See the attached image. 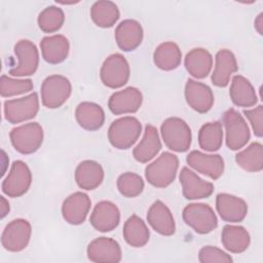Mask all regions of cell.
<instances>
[{
	"instance_id": "f35d334b",
	"label": "cell",
	"mask_w": 263,
	"mask_h": 263,
	"mask_svg": "<svg viewBox=\"0 0 263 263\" xmlns=\"http://www.w3.org/2000/svg\"><path fill=\"white\" fill-rule=\"evenodd\" d=\"M198 260L201 263H231L233 261L230 255L213 246L201 248L198 253Z\"/></svg>"
},
{
	"instance_id": "30bf717a",
	"label": "cell",
	"mask_w": 263,
	"mask_h": 263,
	"mask_svg": "<svg viewBox=\"0 0 263 263\" xmlns=\"http://www.w3.org/2000/svg\"><path fill=\"white\" fill-rule=\"evenodd\" d=\"M32 184V173L23 160H15L2 182V191L8 197H20L27 193Z\"/></svg>"
},
{
	"instance_id": "44dd1931",
	"label": "cell",
	"mask_w": 263,
	"mask_h": 263,
	"mask_svg": "<svg viewBox=\"0 0 263 263\" xmlns=\"http://www.w3.org/2000/svg\"><path fill=\"white\" fill-rule=\"evenodd\" d=\"M147 222L157 233L171 236L176 232V223L171 210L161 200L154 201L147 212Z\"/></svg>"
},
{
	"instance_id": "ab89813d",
	"label": "cell",
	"mask_w": 263,
	"mask_h": 263,
	"mask_svg": "<svg viewBox=\"0 0 263 263\" xmlns=\"http://www.w3.org/2000/svg\"><path fill=\"white\" fill-rule=\"evenodd\" d=\"M243 114L250 121L255 136L261 138L263 136V106L259 105L253 109L243 110Z\"/></svg>"
},
{
	"instance_id": "cb8c5ba5",
	"label": "cell",
	"mask_w": 263,
	"mask_h": 263,
	"mask_svg": "<svg viewBox=\"0 0 263 263\" xmlns=\"http://www.w3.org/2000/svg\"><path fill=\"white\" fill-rule=\"evenodd\" d=\"M40 49L45 62L57 65L68 58L70 43L67 37L61 34L46 36L40 41Z\"/></svg>"
},
{
	"instance_id": "9c48e42d",
	"label": "cell",
	"mask_w": 263,
	"mask_h": 263,
	"mask_svg": "<svg viewBox=\"0 0 263 263\" xmlns=\"http://www.w3.org/2000/svg\"><path fill=\"white\" fill-rule=\"evenodd\" d=\"M4 117L12 124L21 123L34 118L39 111V99L36 92H32L20 99L4 102Z\"/></svg>"
},
{
	"instance_id": "ac0fdd59",
	"label": "cell",
	"mask_w": 263,
	"mask_h": 263,
	"mask_svg": "<svg viewBox=\"0 0 263 263\" xmlns=\"http://www.w3.org/2000/svg\"><path fill=\"white\" fill-rule=\"evenodd\" d=\"M185 99L189 107L198 113L209 112L215 102L211 87L194 79H188L186 82Z\"/></svg>"
},
{
	"instance_id": "8d00e7d4",
	"label": "cell",
	"mask_w": 263,
	"mask_h": 263,
	"mask_svg": "<svg viewBox=\"0 0 263 263\" xmlns=\"http://www.w3.org/2000/svg\"><path fill=\"white\" fill-rule=\"evenodd\" d=\"M144 181L136 173L126 172L121 174L117 179V189L121 195L127 198L139 196L144 190Z\"/></svg>"
},
{
	"instance_id": "5b68a950",
	"label": "cell",
	"mask_w": 263,
	"mask_h": 263,
	"mask_svg": "<svg viewBox=\"0 0 263 263\" xmlns=\"http://www.w3.org/2000/svg\"><path fill=\"white\" fill-rule=\"evenodd\" d=\"M9 138L13 148L17 152L32 154L41 147L44 133L38 122H29L12 128Z\"/></svg>"
},
{
	"instance_id": "4fadbf2b",
	"label": "cell",
	"mask_w": 263,
	"mask_h": 263,
	"mask_svg": "<svg viewBox=\"0 0 263 263\" xmlns=\"http://www.w3.org/2000/svg\"><path fill=\"white\" fill-rule=\"evenodd\" d=\"M87 258L97 263H117L121 261L122 252L119 243L111 237H98L86 249Z\"/></svg>"
},
{
	"instance_id": "60d3db41",
	"label": "cell",
	"mask_w": 263,
	"mask_h": 263,
	"mask_svg": "<svg viewBox=\"0 0 263 263\" xmlns=\"http://www.w3.org/2000/svg\"><path fill=\"white\" fill-rule=\"evenodd\" d=\"M9 211H10V206H9L8 200L3 195H1L0 196V218L1 219L5 218V216L9 213Z\"/></svg>"
},
{
	"instance_id": "b9f144b4",
	"label": "cell",
	"mask_w": 263,
	"mask_h": 263,
	"mask_svg": "<svg viewBox=\"0 0 263 263\" xmlns=\"http://www.w3.org/2000/svg\"><path fill=\"white\" fill-rule=\"evenodd\" d=\"M254 27L256 29V31L262 35L263 34V12H260L257 17L255 18V22H254Z\"/></svg>"
},
{
	"instance_id": "d6986e66",
	"label": "cell",
	"mask_w": 263,
	"mask_h": 263,
	"mask_svg": "<svg viewBox=\"0 0 263 263\" xmlns=\"http://www.w3.org/2000/svg\"><path fill=\"white\" fill-rule=\"evenodd\" d=\"M143 95L140 89L129 86L115 91L108 101L109 110L115 115L136 113L142 106Z\"/></svg>"
},
{
	"instance_id": "8fae6325",
	"label": "cell",
	"mask_w": 263,
	"mask_h": 263,
	"mask_svg": "<svg viewBox=\"0 0 263 263\" xmlns=\"http://www.w3.org/2000/svg\"><path fill=\"white\" fill-rule=\"evenodd\" d=\"M14 53L17 58V65L9 70L14 77H26L33 75L39 65V51L36 45L27 39L20 40L14 45Z\"/></svg>"
},
{
	"instance_id": "277c9868",
	"label": "cell",
	"mask_w": 263,
	"mask_h": 263,
	"mask_svg": "<svg viewBox=\"0 0 263 263\" xmlns=\"http://www.w3.org/2000/svg\"><path fill=\"white\" fill-rule=\"evenodd\" d=\"M226 146L233 151L243 148L250 141L251 133L242 115L233 108L228 109L223 115Z\"/></svg>"
},
{
	"instance_id": "74e56055",
	"label": "cell",
	"mask_w": 263,
	"mask_h": 263,
	"mask_svg": "<svg viewBox=\"0 0 263 263\" xmlns=\"http://www.w3.org/2000/svg\"><path fill=\"white\" fill-rule=\"evenodd\" d=\"M34 85L31 79H16L2 75L0 79V92L3 98L23 95L33 89Z\"/></svg>"
},
{
	"instance_id": "d6a6232c",
	"label": "cell",
	"mask_w": 263,
	"mask_h": 263,
	"mask_svg": "<svg viewBox=\"0 0 263 263\" xmlns=\"http://www.w3.org/2000/svg\"><path fill=\"white\" fill-rule=\"evenodd\" d=\"M120 12L118 6L108 0L96 1L90 8V17L100 28H111L119 20Z\"/></svg>"
},
{
	"instance_id": "4dcf8cb0",
	"label": "cell",
	"mask_w": 263,
	"mask_h": 263,
	"mask_svg": "<svg viewBox=\"0 0 263 263\" xmlns=\"http://www.w3.org/2000/svg\"><path fill=\"white\" fill-rule=\"evenodd\" d=\"M182 61V52L178 44L172 41L159 44L153 52V62L157 68L163 71L177 69Z\"/></svg>"
},
{
	"instance_id": "f546056e",
	"label": "cell",
	"mask_w": 263,
	"mask_h": 263,
	"mask_svg": "<svg viewBox=\"0 0 263 263\" xmlns=\"http://www.w3.org/2000/svg\"><path fill=\"white\" fill-rule=\"evenodd\" d=\"M221 241L228 252L240 254L249 248L251 236L245 227L228 224L222 229Z\"/></svg>"
},
{
	"instance_id": "603a6c76",
	"label": "cell",
	"mask_w": 263,
	"mask_h": 263,
	"mask_svg": "<svg viewBox=\"0 0 263 263\" xmlns=\"http://www.w3.org/2000/svg\"><path fill=\"white\" fill-rule=\"evenodd\" d=\"M238 69L234 53L227 49H220L216 53L215 67L212 73V82L215 86L225 87L229 84L230 78Z\"/></svg>"
},
{
	"instance_id": "83f0119b",
	"label": "cell",
	"mask_w": 263,
	"mask_h": 263,
	"mask_svg": "<svg viewBox=\"0 0 263 263\" xmlns=\"http://www.w3.org/2000/svg\"><path fill=\"white\" fill-rule=\"evenodd\" d=\"M77 123L86 130L100 129L105 122V112L103 108L92 102H82L75 110Z\"/></svg>"
},
{
	"instance_id": "e575fe53",
	"label": "cell",
	"mask_w": 263,
	"mask_h": 263,
	"mask_svg": "<svg viewBox=\"0 0 263 263\" xmlns=\"http://www.w3.org/2000/svg\"><path fill=\"white\" fill-rule=\"evenodd\" d=\"M223 143V127L220 121L203 124L198 132L199 147L208 152L218 151Z\"/></svg>"
},
{
	"instance_id": "836d02e7",
	"label": "cell",
	"mask_w": 263,
	"mask_h": 263,
	"mask_svg": "<svg viewBox=\"0 0 263 263\" xmlns=\"http://www.w3.org/2000/svg\"><path fill=\"white\" fill-rule=\"evenodd\" d=\"M239 167L249 173H258L263 170V146L259 142L251 143L247 148L235 155Z\"/></svg>"
},
{
	"instance_id": "2e32d148",
	"label": "cell",
	"mask_w": 263,
	"mask_h": 263,
	"mask_svg": "<svg viewBox=\"0 0 263 263\" xmlns=\"http://www.w3.org/2000/svg\"><path fill=\"white\" fill-rule=\"evenodd\" d=\"M91 201L87 194L77 191L70 194L62 204V216L71 225L82 224L90 210Z\"/></svg>"
},
{
	"instance_id": "484cf974",
	"label": "cell",
	"mask_w": 263,
	"mask_h": 263,
	"mask_svg": "<svg viewBox=\"0 0 263 263\" xmlns=\"http://www.w3.org/2000/svg\"><path fill=\"white\" fill-rule=\"evenodd\" d=\"M229 96L232 103L237 107L250 108L258 102L256 90L251 81L238 74L232 77Z\"/></svg>"
},
{
	"instance_id": "5bb4252c",
	"label": "cell",
	"mask_w": 263,
	"mask_h": 263,
	"mask_svg": "<svg viewBox=\"0 0 263 263\" xmlns=\"http://www.w3.org/2000/svg\"><path fill=\"white\" fill-rule=\"evenodd\" d=\"M186 160L190 167L212 180H218L224 173V159L219 154H206L193 150L187 155Z\"/></svg>"
},
{
	"instance_id": "e0dca14e",
	"label": "cell",
	"mask_w": 263,
	"mask_h": 263,
	"mask_svg": "<svg viewBox=\"0 0 263 263\" xmlns=\"http://www.w3.org/2000/svg\"><path fill=\"white\" fill-rule=\"evenodd\" d=\"M89 222L91 226L100 232L114 230L120 222V212L115 203L109 200L98 202L90 214Z\"/></svg>"
},
{
	"instance_id": "7c38bea8",
	"label": "cell",
	"mask_w": 263,
	"mask_h": 263,
	"mask_svg": "<svg viewBox=\"0 0 263 263\" xmlns=\"http://www.w3.org/2000/svg\"><path fill=\"white\" fill-rule=\"evenodd\" d=\"M32 226L25 219H15L9 222L1 235L2 247L9 252H21L30 242Z\"/></svg>"
},
{
	"instance_id": "ffe728a7",
	"label": "cell",
	"mask_w": 263,
	"mask_h": 263,
	"mask_svg": "<svg viewBox=\"0 0 263 263\" xmlns=\"http://www.w3.org/2000/svg\"><path fill=\"white\" fill-rule=\"evenodd\" d=\"M216 209L221 219L230 223L241 222L248 214L247 202L242 198L228 193L217 195Z\"/></svg>"
},
{
	"instance_id": "3957f363",
	"label": "cell",
	"mask_w": 263,
	"mask_h": 263,
	"mask_svg": "<svg viewBox=\"0 0 263 263\" xmlns=\"http://www.w3.org/2000/svg\"><path fill=\"white\" fill-rule=\"evenodd\" d=\"M160 133L165 146L176 152H186L192 142L191 128L187 122L179 117L166 118L161 126Z\"/></svg>"
},
{
	"instance_id": "f1b7e54d",
	"label": "cell",
	"mask_w": 263,
	"mask_h": 263,
	"mask_svg": "<svg viewBox=\"0 0 263 263\" xmlns=\"http://www.w3.org/2000/svg\"><path fill=\"white\" fill-rule=\"evenodd\" d=\"M184 65L187 72L196 79L205 78L213 67V57L204 48L197 47L187 52Z\"/></svg>"
},
{
	"instance_id": "ba28073f",
	"label": "cell",
	"mask_w": 263,
	"mask_h": 263,
	"mask_svg": "<svg viewBox=\"0 0 263 263\" xmlns=\"http://www.w3.org/2000/svg\"><path fill=\"white\" fill-rule=\"evenodd\" d=\"M130 68L128 62L121 53L109 55L100 70V78L104 85L109 88H120L129 79Z\"/></svg>"
},
{
	"instance_id": "8992f818",
	"label": "cell",
	"mask_w": 263,
	"mask_h": 263,
	"mask_svg": "<svg viewBox=\"0 0 263 263\" xmlns=\"http://www.w3.org/2000/svg\"><path fill=\"white\" fill-rule=\"evenodd\" d=\"M72 92L70 80L63 75H50L41 85V102L48 109H57L64 105Z\"/></svg>"
},
{
	"instance_id": "d4e9b609",
	"label": "cell",
	"mask_w": 263,
	"mask_h": 263,
	"mask_svg": "<svg viewBox=\"0 0 263 263\" xmlns=\"http://www.w3.org/2000/svg\"><path fill=\"white\" fill-rule=\"evenodd\" d=\"M161 149V141L157 128L147 124L140 143L135 147L133 155L141 163H146L153 159Z\"/></svg>"
},
{
	"instance_id": "7a4b0ae2",
	"label": "cell",
	"mask_w": 263,
	"mask_h": 263,
	"mask_svg": "<svg viewBox=\"0 0 263 263\" xmlns=\"http://www.w3.org/2000/svg\"><path fill=\"white\" fill-rule=\"evenodd\" d=\"M142 133L140 120L134 116H123L114 120L108 129L110 144L120 150L130 148Z\"/></svg>"
},
{
	"instance_id": "1f68e13d",
	"label": "cell",
	"mask_w": 263,
	"mask_h": 263,
	"mask_svg": "<svg viewBox=\"0 0 263 263\" xmlns=\"http://www.w3.org/2000/svg\"><path fill=\"white\" fill-rule=\"evenodd\" d=\"M124 240L134 248H142L150 237V231L146 223L137 215H132L123 225L122 230Z\"/></svg>"
},
{
	"instance_id": "d590c367",
	"label": "cell",
	"mask_w": 263,
	"mask_h": 263,
	"mask_svg": "<svg viewBox=\"0 0 263 263\" xmlns=\"http://www.w3.org/2000/svg\"><path fill=\"white\" fill-rule=\"evenodd\" d=\"M65 13L62 8L51 5L44 8L38 15L39 29L44 33L58 32L64 25Z\"/></svg>"
},
{
	"instance_id": "4316f807",
	"label": "cell",
	"mask_w": 263,
	"mask_h": 263,
	"mask_svg": "<svg viewBox=\"0 0 263 263\" xmlns=\"http://www.w3.org/2000/svg\"><path fill=\"white\" fill-rule=\"evenodd\" d=\"M103 180L104 170L95 160H83L75 170V181L81 189L93 190L102 184Z\"/></svg>"
},
{
	"instance_id": "7402d4cb",
	"label": "cell",
	"mask_w": 263,
	"mask_h": 263,
	"mask_svg": "<svg viewBox=\"0 0 263 263\" xmlns=\"http://www.w3.org/2000/svg\"><path fill=\"white\" fill-rule=\"evenodd\" d=\"M115 41L123 51H132L140 46L143 41V28L141 24L132 18L119 23L115 29Z\"/></svg>"
},
{
	"instance_id": "6da1fadb",
	"label": "cell",
	"mask_w": 263,
	"mask_h": 263,
	"mask_svg": "<svg viewBox=\"0 0 263 263\" xmlns=\"http://www.w3.org/2000/svg\"><path fill=\"white\" fill-rule=\"evenodd\" d=\"M179 168V158L171 152L161 153L145 168V178L156 188H165L176 179Z\"/></svg>"
},
{
	"instance_id": "9a60e30c",
	"label": "cell",
	"mask_w": 263,
	"mask_h": 263,
	"mask_svg": "<svg viewBox=\"0 0 263 263\" xmlns=\"http://www.w3.org/2000/svg\"><path fill=\"white\" fill-rule=\"evenodd\" d=\"M180 183L182 185V192L186 199L196 200L208 198L214 192V185L197 176L192 170L183 167L180 172Z\"/></svg>"
},
{
	"instance_id": "52a82bcc",
	"label": "cell",
	"mask_w": 263,
	"mask_h": 263,
	"mask_svg": "<svg viewBox=\"0 0 263 263\" xmlns=\"http://www.w3.org/2000/svg\"><path fill=\"white\" fill-rule=\"evenodd\" d=\"M183 220L199 234H208L218 226V219L214 210L202 202L187 204L183 210Z\"/></svg>"
}]
</instances>
